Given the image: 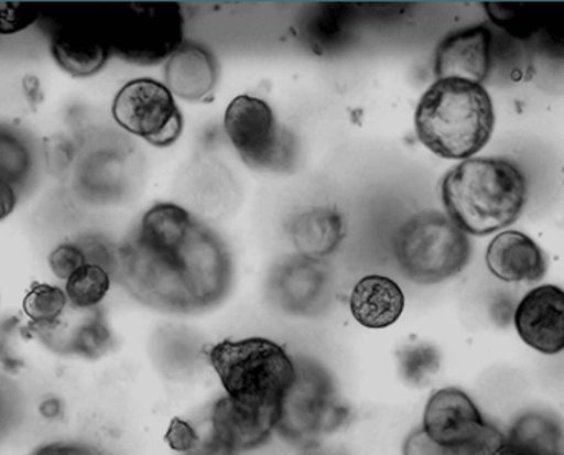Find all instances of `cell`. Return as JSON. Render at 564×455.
Here are the masks:
<instances>
[{
	"instance_id": "cell-27",
	"label": "cell",
	"mask_w": 564,
	"mask_h": 455,
	"mask_svg": "<svg viewBox=\"0 0 564 455\" xmlns=\"http://www.w3.org/2000/svg\"><path fill=\"white\" fill-rule=\"evenodd\" d=\"M112 347L111 332L99 311H93L79 327L73 332L68 350L86 358H99Z\"/></svg>"
},
{
	"instance_id": "cell-35",
	"label": "cell",
	"mask_w": 564,
	"mask_h": 455,
	"mask_svg": "<svg viewBox=\"0 0 564 455\" xmlns=\"http://www.w3.org/2000/svg\"><path fill=\"white\" fill-rule=\"evenodd\" d=\"M33 455H93L85 447L66 446V444H52V446L42 447Z\"/></svg>"
},
{
	"instance_id": "cell-1",
	"label": "cell",
	"mask_w": 564,
	"mask_h": 455,
	"mask_svg": "<svg viewBox=\"0 0 564 455\" xmlns=\"http://www.w3.org/2000/svg\"><path fill=\"white\" fill-rule=\"evenodd\" d=\"M116 275L148 307L192 314L217 307L234 279L217 232L174 204H158L118 248Z\"/></svg>"
},
{
	"instance_id": "cell-32",
	"label": "cell",
	"mask_w": 564,
	"mask_h": 455,
	"mask_svg": "<svg viewBox=\"0 0 564 455\" xmlns=\"http://www.w3.org/2000/svg\"><path fill=\"white\" fill-rule=\"evenodd\" d=\"M165 443L175 453L184 455L197 447V444L200 443V434L187 421L174 418L165 433Z\"/></svg>"
},
{
	"instance_id": "cell-6",
	"label": "cell",
	"mask_w": 564,
	"mask_h": 455,
	"mask_svg": "<svg viewBox=\"0 0 564 455\" xmlns=\"http://www.w3.org/2000/svg\"><path fill=\"white\" fill-rule=\"evenodd\" d=\"M394 254L404 278L434 285L460 274L469 262V238L449 217L423 212L400 228Z\"/></svg>"
},
{
	"instance_id": "cell-3",
	"label": "cell",
	"mask_w": 564,
	"mask_h": 455,
	"mask_svg": "<svg viewBox=\"0 0 564 455\" xmlns=\"http://www.w3.org/2000/svg\"><path fill=\"white\" fill-rule=\"evenodd\" d=\"M416 136L437 158L467 161L492 138L496 111L482 85L466 79H437L414 115Z\"/></svg>"
},
{
	"instance_id": "cell-17",
	"label": "cell",
	"mask_w": 564,
	"mask_h": 455,
	"mask_svg": "<svg viewBox=\"0 0 564 455\" xmlns=\"http://www.w3.org/2000/svg\"><path fill=\"white\" fill-rule=\"evenodd\" d=\"M489 271L503 282H539L545 278L546 258L525 232L503 231L486 252Z\"/></svg>"
},
{
	"instance_id": "cell-7",
	"label": "cell",
	"mask_w": 564,
	"mask_h": 455,
	"mask_svg": "<svg viewBox=\"0 0 564 455\" xmlns=\"http://www.w3.org/2000/svg\"><path fill=\"white\" fill-rule=\"evenodd\" d=\"M111 53L139 65L171 58L184 43L177 3H132L99 15Z\"/></svg>"
},
{
	"instance_id": "cell-25",
	"label": "cell",
	"mask_w": 564,
	"mask_h": 455,
	"mask_svg": "<svg viewBox=\"0 0 564 455\" xmlns=\"http://www.w3.org/2000/svg\"><path fill=\"white\" fill-rule=\"evenodd\" d=\"M65 291L50 284L32 285L23 299V312L32 318L33 328L48 327L68 307Z\"/></svg>"
},
{
	"instance_id": "cell-12",
	"label": "cell",
	"mask_w": 564,
	"mask_h": 455,
	"mask_svg": "<svg viewBox=\"0 0 564 455\" xmlns=\"http://www.w3.org/2000/svg\"><path fill=\"white\" fill-rule=\"evenodd\" d=\"M276 426L278 408L253 407L225 394L212 407L208 434L225 449L240 455L264 446Z\"/></svg>"
},
{
	"instance_id": "cell-16",
	"label": "cell",
	"mask_w": 564,
	"mask_h": 455,
	"mask_svg": "<svg viewBox=\"0 0 564 455\" xmlns=\"http://www.w3.org/2000/svg\"><path fill=\"white\" fill-rule=\"evenodd\" d=\"M490 43L487 26H470L451 33L437 46L434 73L437 78H457L482 85L490 72Z\"/></svg>"
},
{
	"instance_id": "cell-31",
	"label": "cell",
	"mask_w": 564,
	"mask_h": 455,
	"mask_svg": "<svg viewBox=\"0 0 564 455\" xmlns=\"http://www.w3.org/2000/svg\"><path fill=\"white\" fill-rule=\"evenodd\" d=\"M53 274L62 281H68L76 271L86 266L85 256L78 245H59L48 258Z\"/></svg>"
},
{
	"instance_id": "cell-11",
	"label": "cell",
	"mask_w": 564,
	"mask_h": 455,
	"mask_svg": "<svg viewBox=\"0 0 564 455\" xmlns=\"http://www.w3.org/2000/svg\"><path fill=\"white\" fill-rule=\"evenodd\" d=\"M421 430L441 446L479 443L497 431L484 420L469 394L459 388H443L427 400Z\"/></svg>"
},
{
	"instance_id": "cell-19",
	"label": "cell",
	"mask_w": 564,
	"mask_h": 455,
	"mask_svg": "<svg viewBox=\"0 0 564 455\" xmlns=\"http://www.w3.org/2000/svg\"><path fill=\"white\" fill-rule=\"evenodd\" d=\"M404 294L393 279L367 275L355 285L350 295V312L358 324L367 328H387L401 317Z\"/></svg>"
},
{
	"instance_id": "cell-33",
	"label": "cell",
	"mask_w": 564,
	"mask_h": 455,
	"mask_svg": "<svg viewBox=\"0 0 564 455\" xmlns=\"http://www.w3.org/2000/svg\"><path fill=\"white\" fill-rule=\"evenodd\" d=\"M17 192L9 182L0 181V224L15 210Z\"/></svg>"
},
{
	"instance_id": "cell-21",
	"label": "cell",
	"mask_w": 564,
	"mask_h": 455,
	"mask_svg": "<svg viewBox=\"0 0 564 455\" xmlns=\"http://www.w3.org/2000/svg\"><path fill=\"white\" fill-rule=\"evenodd\" d=\"M344 220L332 207H315L292 221L291 236L299 254L324 259L344 238Z\"/></svg>"
},
{
	"instance_id": "cell-15",
	"label": "cell",
	"mask_w": 564,
	"mask_h": 455,
	"mask_svg": "<svg viewBox=\"0 0 564 455\" xmlns=\"http://www.w3.org/2000/svg\"><path fill=\"white\" fill-rule=\"evenodd\" d=\"M364 23L357 3L322 2L308 7L297 22L299 36L318 56L338 55L354 45Z\"/></svg>"
},
{
	"instance_id": "cell-18",
	"label": "cell",
	"mask_w": 564,
	"mask_h": 455,
	"mask_svg": "<svg viewBox=\"0 0 564 455\" xmlns=\"http://www.w3.org/2000/svg\"><path fill=\"white\" fill-rule=\"evenodd\" d=\"M215 56L197 43H182L165 65V86L172 95L187 101H202L217 86Z\"/></svg>"
},
{
	"instance_id": "cell-30",
	"label": "cell",
	"mask_w": 564,
	"mask_h": 455,
	"mask_svg": "<svg viewBox=\"0 0 564 455\" xmlns=\"http://www.w3.org/2000/svg\"><path fill=\"white\" fill-rule=\"evenodd\" d=\"M85 256L86 264L99 266V268L108 271L109 274L116 271V262H118V248H112L106 239L99 236H89L76 242Z\"/></svg>"
},
{
	"instance_id": "cell-13",
	"label": "cell",
	"mask_w": 564,
	"mask_h": 455,
	"mask_svg": "<svg viewBox=\"0 0 564 455\" xmlns=\"http://www.w3.org/2000/svg\"><path fill=\"white\" fill-rule=\"evenodd\" d=\"M56 65L72 76L85 78L102 69L111 55L98 17H72L59 23L50 42Z\"/></svg>"
},
{
	"instance_id": "cell-4",
	"label": "cell",
	"mask_w": 564,
	"mask_h": 455,
	"mask_svg": "<svg viewBox=\"0 0 564 455\" xmlns=\"http://www.w3.org/2000/svg\"><path fill=\"white\" fill-rule=\"evenodd\" d=\"M208 358L227 397L253 407H280L295 377L294 357L270 338L224 340Z\"/></svg>"
},
{
	"instance_id": "cell-29",
	"label": "cell",
	"mask_w": 564,
	"mask_h": 455,
	"mask_svg": "<svg viewBox=\"0 0 564 455\" xmlns=\"http://www.w3.org/2000/svg\"><path fill=\"white\" fill-rule=\"evenodd\" d=\"M39 15V9L32 3L0 2V35H12L29 29Z\"/></svg>"
},
{
	"instance_id": "cell-34",
	"label": "cell",
	"mask_w": 564,
	"mask_h": 455,
	"mask_svg": "<svg viewBox=\"0 0 564 455\" xmlns=\"http://www.w3.org/2000/svg\"><path fill=\"white\" fill-rule=\"evenodd\" d=\"M184 455H237L231 453V451L225 449L221 444H218L210 434L207 436H200V443L197 444L194 451Z\"/></svg>"
},
{
	"instance_id": "cell-2",
	"label": "cell",
	"mask_w": 564,
	"mask_h": 455,
	"mask_svg": "<svg viewBox=\"0 0 564 455\" xmlns=\"http://www.w3.org/2000/svg\"><path fill=\"white\" fill-rule=\"evenodd\" d=\"M527 181L506 159H467L441 185L447 217L466 235L486 236L519 220L527 205Z\"/></svg>"
},
{
	"instance_id": "cell-5",
	"label": "cell",
	"mask_w": 564,
	"mask_h": 455,
	"mask_svg": "<svg viewBox=\"0 0 564 455\" xmlns=\"http://www.w3.org/2000/svg\"><path fill=\"white\" fill-rule=\"evenodd\" d=\"M294 381L278 407L276 433L288 443L312 449L340 430L350 411L324 365L305 357L294 358Z\"/></svg>"
},
{
	"instance_id": "cell-22",
	"label": "cell",
	"mask_w": 564,
	"mask_h": 455,
	"mask_svg": "<svg viewBox=\"0 0 564 455\" xmlns=\"http://www.w3.org/2000/svg\"><path fill=\"white\" fill-rule=\"evenodd\" d=\"M398 367L404 383L423 388L441 370V354L430 344L406 345L398 351Z\"/></svg>"
},
{
	"instance_id": "cell-8",
	"label": "cell",
	"mask_w": 564,
	"mask_h": 455,
	"mask_svg": "<svg viewBox=\"0 0 564 455\" xmlns=\"http://www.w3.org/2000/svg\"><path fill=\"white\" fill-rule=\"evenodd\" d=\"M225 129L248 167L276 174H292L297 169V139L278 122L263 99L235 98L225 115Z\"/></svg>"
},
{
	"instance_id": "cell-26",
	"label": "cell",
	"mask_w": 564,
	"mask_h": 455,
	"mask_svg": "<svg viewBox=\"0 0 564 455\" xmlns=\"http://www.w3.org/2000/svg\"><path fill=\"white\" fill-rule=\"evenodd\" d=\"M503 443V436L496 431L492 436L467 444V446H441L426 436L423 430L413 431L403 444V455H492Z\"/></svg>"
},
{
	"instance_id": "cell-20",
	"label": "cell",
	"mask_w": 564,
	"mask_h": 455,
	"mask_svg": "<svg viewBox=\"0 0 564 455\" xmlns=\"http://www.w3.org/2000/svg\"><path fill=\"white\" fill-rule=\"evenodd\" d=\"M492 455H564L562 421L542 411L522 414Z\"/></svg>"
},
{
	"instance_id": "cell-24",
	"label": "cell",
	"mask_w": 564,
	"mask_h": 455,
	"mask_svg": "<svg viewBox=\"0 0 564 455\" xmlns=\"http://www.w3.org/2000/svg\"><path fill=\"white\" fill-rule=\"evenodd\" d=\"M32 155L22 136L0 128V181L20 187L29 178Z\"/></svg>"
},
{
	"instance_id": "cell-28",
	"label": "cell",
	"mask_w": 564,
	"mask_h": 455,
	"mask_svg": "<svg viewBox=\"0 0 564 455\" xmlns=\"http://www.w3.org/2000/svg\"><path fill=\"white\" fill-rule=\"evenodd\" d=\"M490 19L517 36H530L545 22V10L519 9V3H486Z\"/></svg>"
},
{
	"instance_id": "cell-14",
	"label": "cell",
	"mask_w": 564,
	"mask_h": 455,
	"mask_svg": "<svg viewBox=\"0 0 564 455\" xmlns=\"http://www.w3.org/2000/svg\"><path fill=\"white\" fill-rule=\"evenodd\" d=\"M513 324L520 338L543 355L564 351V291L543 284L532 289L517 305Z\"/></svg>"
},
{
	"instance_id": "cell-9",
	"label": "cell",
	"mask_w": 564,
	"mask_h": 455,
	"mask_svg": "<svg viewBox=\"0 0 564 455\" xmlns=\"http://www.w3.org/2000/svg\"><path fill=\"white\" fill-rule=\"evenodd\" d=\"M112 116L122 129L155 148L175 144L184 129L174 95L155 79H134L122 86L112 102Z\"/></svg>"
},
{
	"instance_id": "cell-23",
	"label": "cell",
	"mask_w": 564,
	"mask_h": 455,
	"mask_svg": "<svg viewBox=\"0 0 564 455\" xmlns=\"http://www.w3.org/2000/svg\"><path fill=\"white\" fill-rule=\"evenodd\" d=\"M111 288V275L95 264L83 266L66 281V295L76 308H95Z\"/></svg>"
},
{
	"instance_id": "cell-10",
	"label": "cell",
	"mask_w": 564,
	"mask_h": 455,
	"mask_svg": "<svg viewBox=\"0 0 564 455\" xmlns=\"http://www.w3.org/2000/svg\"><path fill=\"white\" fill-rule=\"evenodd\" d=\"M267 288L270 301L284 314L314 317L330 304V268L322 259L288 256L271 269Z\"/></svg>"
}]
</instances>
